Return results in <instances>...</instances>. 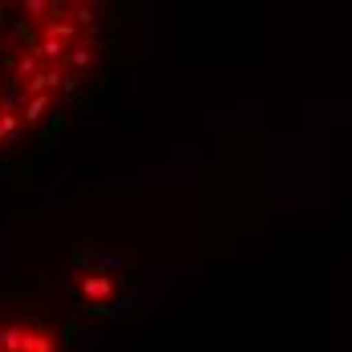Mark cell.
<instances>
[{
	"label": "cell",
	"instance_id": "cell-2",
	"mask_svg": "<svg viewBox=\"0 0 352 352\" xmlns=\"http://www.w3.org/2000/svg\"><path fill=\"white\" fill-rule=\"evenodd\" d=\"M61 336L49 320L25 312H0V352H57Z\"/></svg>",
	"mask_w": 352,
	"mask_h": 352
},
{
	"label": "cell",
	"instance_id": "cell-1",
	"mask_svg": "<svg viewBox=\"0 0 352 352\" xmlns=\"http://www.w3.org/2000/svg\"><path fill=\"white\" fill-rule=\"evenodd\" d=\"M102 53L89 4L0 0V158L49 138L81 98Z\"/></svg>",
	"mask_w": 352,
	"mask_h": 352
}]
</instances>
